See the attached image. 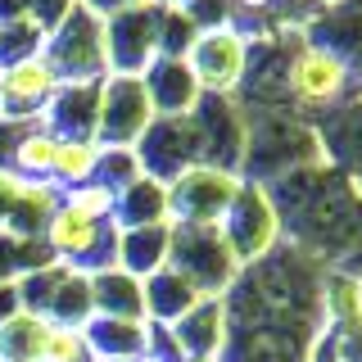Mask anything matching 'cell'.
<instances>
[{
	"mask_svg": "<svg viewBox=\"0 0 362 362\" xmlns=\"http://www.w3.org/2000/svg\"><path fill=\"white\" fill-rule=\"evenodd\" d=\"M45 64L54 68L59 86L64 82H100V77H109V64H105V18L77 0L73 14L45 37Z\"/></svg>",
	"mask_w": 362,
	"mask_h": 362,
	"instance_id": "1",
	"label": "cell"
},
{
	"mask_svg": "<svg viewBox=\"0 0 362 362\" xmlns=\"http://www.w3.org/2000/svg\"><path fill=\"white\" fill-rule=\"evenodd\" d=\"M240 177L213 163H195L168 181V222L173 226H218L231 209Z\"/></svg>",
	"mask_w": 362,
	"mask_h": 362,
	"instance_id": "2",
	"label": "cell"
},
{
	"mask_svg": "<svg viewBox=\"0 0 362 362\" xmlns=\"http://www.w3.org/2000/svg\"><path fill=\"white\" fill-rule=\"evenodd\" d=\"M158 118L150 105V90L141 77H100V113H95V145L105 150H136L145 127Z\"/></svg>",
	"mask_w": 362,
	"mask_h": 362,
	"instance_id": "3",
	"label": "cell"
},
{
	"mask_svg": "<svg viewBox=\"0 0 362 362\" xmlns=\"http://www.w3.org/2000/svg\"><path fill=\"white\" fill-rule=\"evenodd\" d=\"M168 267H177L199 294H222L235 276V254L226 249L218 226H173V254Z\"/></svg>",
	"mask_w": 362,
	"mask_h": 362,
	"instance_id": "4",
	"label": "cell"
},
{
	"mask_svg": "<svg viewBox=\"0 0 362 362\" xmlns=\"http://www.w3.org/2000/svg\"><path fill=\"white\" fill-rule=\"evenodd\" d=\"M186 68H190V77H195L199 90H209V95H231L249 73L245 32H235V28L199 32V37L190 41V50H186Z\"/></svg>",
	"mask_w": 362,
	"mask_h": 362,
	"instance_id": "5",
	"label": "cell"
},
{
	"mask_svg": "<svg viewBox=\"0 0 362 362\" xmlns=\"http://www.w3.org/2000/svg\"><path fill=\"white\" fill-rule=\"evenodd\" d=\"M158 59V9L127 5L105 14V64L118 77H141Z\"/></svg>",
	"mask_w": 362,
	"mask_h": 362,
	"instance_id": "6",
	"label": "cell"
},
{
	"mask_svg": "<svg viewBox=\"0 0 362 362\" xmlns=\"http://www.w3.org/2000/svg\"><path fill=\"white\" fill-rule=\"evenodd\" d=\"M204 154V141H199V127L190 113H181V118H154L145 136L136 141V163H141L145 177L154 181H173L181 177L186 168H195Z\"/></svg>",
	"mask_w": 362,
	"mask_h": 362,
	"instance_id": "7",
	"label": "cell"
},
{
	"mask_svg": "<svg viewBox=\"0 0 362 362\" xmlns=\"http://www.w3.org/2000/svg\"><path fill=\"white\" fill-rule=\"evenodd\" d=\"M218 231H222L226 249L235 254V263H249V258H263L267 249L276 245V231H281V222H276V209H272L267 190H263V186H249V181H240V190H235L231 209L222 213Z\"/></svg>",
	"mask_w": 362,
	"mask_h": 362,
	"instance_id": "8",
	"label": "cell"
},
{
	"mask_svg": "<svg viewBox=\"0 0 362 362\" xmlns=\"http://www.w3.org/2000/svg\"><path fill=\"white\" fill-rule=\"evenodd\" d=\"M45 245H50V254L59 258L68 272H82L86 276V254H95V249H113L118 245V226L113 222H95L86 218V213L68 209L59 199V209L50 213V222H45Z\"/></svg>",
	"mask_w": 362,
	"mask_h": 362,
	"instance_id": "9",
	"label": "cell"
},
{
	"mask_svg": "<svg viewBox=\"0 0 362 362\" xmlns=\"http://www.w3.org/2000/svg\"><path fill=\"white\" fill-rule=\"evenodd\" d=\"M54 90H59V77H54V68L45 64V54L0 68V118L32 122L37 113H45Z\"/></svg>",
	"mask_w": 362,
	"mask_h": 362,
	"instance_id": "10",
	"label": "cell"
},
{
	"mask_svg": "<svg viewBox=\"0 0 362 362\" xmlns=\"http://www.w3.org/2000/svg\"><path fill=\"white\" fill-rule=\"evenodd\" d=\"M349 86V68L322 45H303L286 59V90L299 105H335Z\"/></svg>",
	"mask_w": 362,
	"mask_h": 362,
	"instance_id": "11",
	"label": "cell"
},
{
	"mask_svg": "<svg viewBox=\"0 0 362 362\" xmlns=\"http://www.w3.org/2000/svg\"><path fill=\"white\" fill-rule=\"evenodd\" d=\"M100 82H64L45 105V132L59 141H95Z\"/></svg>",
	"mask_w": 362,
	"mask_h": 362,
	"instance_id": "12",
	"label": "cell"
},
{
	"mask_svg": "<svg viewBox=\"0 0 362 362\" xmlns=\"http://www.w3.org/2000/svg\"><path fill=\"white\" fill-rule=\"evenodd\" d=\"M145 90H150V105L158 118H181L199 105V86L190 77L186 59H173V54H158V59L141 73Z\"/></svg>",
	"mask_w": 362,
	"mask_h": 362,
	"instance_id": "13",
	"label": "cell"
},
{
	"mask_svg": "<svg viewBox=\"0 0 362 362\" xmlns=\"http://www.w3.org/2000/svg\"><path fill=\"white\" fill-rule=\"evenodd\" d=\"M173 339L181 349V358H218V349L226 344V308L218 294H204L190 313H181L173 326Z\"/></svg>",
	"mask_w": 362,
	"mask_h": 362,
	"instance_id": "14",
	"label": "cell"
},
{
	"mask_svg": "<svg viewBox=\"0 0 362 362\" xmlns=\"http://www.w3.org/2000/svg\"><path fill=\"white\" fill-rule=\"evenodd\" d=\"M168 254H173V222H150V226L118 231V245H113L118 272H127L136 281H145L158 267H168Z\"/></svg>",
	"mask_w": 362,
	"mask_h": 362,
	"instance_id": "15",
	"label": "cell"
},
{
	"mask_svg": "<svg viewBox=\"0 0 362 362\" xmlns=\"http://www.w3.org/2000/svg\"><path fill=\"white\" fill-rule=\"evenodd\" d=\"M141 294H145V322H158V326H173L181 313H190L204 299L177 267H158L154 276H145Z\"/></svg>",
	"mask_w": 362,
	"mask_h": 362,
	"instance_id": "16",
	"label": "cell"
},
{
	"mask_svg": "<svg viewBox=\"0 0 362 362\" xmlns=\"http://www.w3.org/2000/svg\"><path fill=\"white\" fill-rule=\"evenodd\" d=\"M168 222V186L154 177H136L132 186L113 190V226L132 231V226Z\"/></svg>",
	"mask_w": 362,
	"mask_h": 362,
	"instance_id": "17",
	"label": "cell"
},
{
	"mask_svg": "<svg viewBox=\"0 0 362 362\" xmlns=\"http://www.w3.org/2000/svg\"><path fill=\"white\" fill-rule=\"evenodd\" d=\"M145 326L150 322H122V317H90L86 344L95 362H136L145 354Z\"/></svg>",
	"mask_w": 362,
	"mask_h": 362,
	"instance_id": "18",
	"label": "cell"
},
{
	"mask_svg": "<svg viewBox=\"0 0 362 362\" xmlns=\"http://www.w3.org/2000/svg\"><path fill=\"white\" fill-rule=\"evenodd\" d=\"M90 299H95V317H122V322H145V294L141 281L127 272L109 267L90 276Z\"/></svg>",
	"mask_w": 362,
	"mask_h": 362,
	"instance_id": "19",
	"label": "cell"
},
{
	"mask_svg": "<svg viewBox=\"0 0 362 362\" xmlns=\"http://www.w3.org/2000/svg\"><path fill=\"white\" fill-rule=\"evenodd\" d=\"M50 322L28 308H18L9 322H0V362H41V344Z\"/></svg>",
	"mask_w": 362,
	"mask_h": 362,
	"instance_id": "20",
	"label": "cell"
},
{
	"mask_svg": "<svg viewBox=\"0 0 362 362\" xmlns=\"http://www.w3.org/2000/svg\"><path fill=\"white\" fill-rule=\"evenodd\" d=\"M54 154H59V136L45 132V127H23V136L14 141V150H9V173H18L23 181L32 177H50L54 173Z\"/></svg>",
	"mask_w": 362,
	"mask_h": 362,
	"instance_id": "21",
	"label": "cell"
},
{
	"mask_svg": "<svg viewBox=\"0 0 362 362\" xmlns=\"http://www.w3.org/2000/svg\"><path fill=\"white\" fill-rule=\"evenodd\" d=\"M95 168H100V145L95 141H59V154H54V186L59 190H73V186H86L95 181Z\"/></svg>",
	"mask_w": 362,
	"mask_h": 362,
	"instance_id": "22",
	"label": "cell"
},
{
	"mask_svg": "<svg viewBox=\"0 0 362 362\" xmlns=\"http://www.w3.org/2000/svg\"><path fill=\"white\" fill-rule=\"evenodd\" d=\"M37 54H45V32L28 14L0 23V68L23 64V59H37Z\"/></svg>",
	"mask_w": 362,
	"mask_h": 362,
	"instance_id": "23",
	"label": "cell"
},
{
	"mask_svg": "<svg viewBox=\"0 0 362 362\" xmlns=\"http://www.w3.org/2000/svg\"><path fill=\"white\" fill-rule=\"evenodd\" d=\"M41 362H95L86 344V326H50L41 344Z\"/></svg>",
	"mask_w": 362,
	"mask_h": 362,
	"instance_id": "24",
	"label": "cell"
},
{
	"mask_svg": "<svg viewBox=\"0 0 362 362\" xmlns=\"http://www.w3.org/2000/svg\"><path fill=\"white\" fill-rule=\"evenodd\" d=\"M64 204H68V209H77V213H86V218H95V222H113V190L95 186V181L64 190Z\"/></svg>",
	"mask_w": 362,
	"mask_h": 362,
	"instance_id": "25",
	"label": "cell"
},
{
	"mask_svg": "<svg viewBox=\"0 0 362 362\" xmlns=\"http://www.w3.org/2000/svg\"><path fill=\"white\" fill-rule=\"evenodd\" d=\"M73 9H77V0H23V14L37 23L45 37H50V32L59 28V23L73 14Z\"/></svg>",
	"mask_w": 362,
	"mask_h": 362,
	"instance_id": "26",
	"label": "cell"
},
{
	"mask_svg": "<svg viewBox=\"0 0 362 362\" xmlns=\"http://www.w3.org/2000/svg\"><path fill=\"white\" fill-rule=\"evenodd\" d=\"M18 308H23V303H18V286H14V281H0V322H9Z\"/></svg>",
	"mask_w": 362,
	"mask_h": 362,
	"instance_id": "27",
	"label": "cell"
},
{
	"mask_svg": "<svg viewBox=\"0 0 362 362\" xmlns=\"http://www.w3.org/2000/svg\"><path fill=\"white\" fill-rule=\"evenodd\" d=\"M82 5L95 9V14L105 18V14H118V9H127V5H141V0H82Z\"/></svg>",
	"mask_w": 362,
	"mask_h": 362,
	"instance_id": "28",
	"label": "cell"
},
{
	"mask_svg": "<svg viewBox=\"0 0 362 362\" xmlns=\"http://www.w3.org/2000/svg\"><path fill=\"white\" fill-rule=\"evenodd\" d=\"M141 5H154V9H186L190 0H141Z\"/></svg>",
	"mask_w": 362,
	"mask_h": 362,
	"instance_id": "29",
	"label": "cell"
},
{
	"mask_svg": "<svg viewBox=\"0 0 362 362\" xmlns=\"http://www.w3.org/2000/svg\"><path fill=\"white\" fill-rule=\"evenodd\" d=\"M240 9H267V5H276V0H235Z\"/></svg>",
	"mask_w": 362,
	"mask_h": 362,
	"instance_id": "30",
	"label": "cell"
},
{
	"mask_svg": "<svg viewBox=\"0 0 362 362\" xmlns=\"http://www.w3.org/2000/svg\"><path fill=\"white\" fill-rule=\"evenodd\" d=\"M181 362H222V358H181Z\"/></svg>",
	"mask_w": 362,
	"mask_h": 362,
	"instance_id": "31",
	"label": "cell"
},
{
	"mask_svg": "<svg viewBox=\"0 0 362 362\" xmlns=\"http://www.w3.org/2000/svg\"><path fill=\"white\" fill-rule=\"evenodd\" d=\"M322 5H339V0H322Z\"/></svg>",
	"mask_w": 362,
	"mask_h": 362,
	"instance_id": "32",
	"label": "cell"
}]
</instances>
